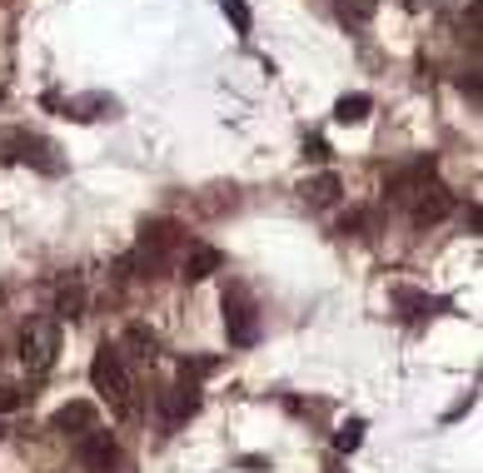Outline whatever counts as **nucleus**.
Listing matches in <instances>:
<instances>
[{"label":"nucleus","mask_w":483,"mask_h":473,"mask_svg":"<svg viewBox=\"0 0 483 473\" xmlns=\"http://www.w3.org/2000/svg\"><path fill=\"white\" fill-rule=\"evenodd\" d=\"M80 314H85V290H80V284H65L60 294H55V319H80Z\"/></svg>","instance_id":"ddd939ff"},{"label":"nucleus","mask_w":483,"mask_h":473,"mask_svg":"<svg viewBox=\"0 0 483 473\" xmlns=\"http://www.w3.org/2000/svg\"><path fill=\"white\" fill-rule=\"evenodd\" d=\"M424 5H429V0H404V11H424Z\"/></svg>","instance_id":"393cba45"},{"label":"nucleus","mask_w":483,"mask_h":473,"mask_svg":"<svg viewBox=\"0 0 483 473\" xmlns=\"http://www.w3.org/2000/svg\"><path fill=\"white\" fill-rule=\"evenodd\" d=\"M80 459H85L90 469H105L110 473V463L120 459V449H115V439H110V433L85 429V433H80Z\"/></svg>","instance_id":"1a4fd4ad"},{"label":"nucleus","mask_w":483,"mask_h":473,"mask_svg":"<svg viewBox=\"0 0 483 473\" xmlns=\"http://www.w3.org/2000/svg\"><path fill=\"white\" fill-rule=\"evenodd\" d=\"M434 170H439V160H434V155H419L414 165H404V170L389 174V194H394V200H404V194H419L424 184L434 180Z\"/></svg>","instance_id":"0eeeda50"},{"label":"nucleus","mask_w":483,"mask_h":473,"mask_svg":"<svg viewBox=\"0 0 483 473\" xmlns=\"http://www.w3.org/2000/svg\"><path fill=\"white\" fill-rule=\"evenodd\" d=\"M5 150H11L15 160L35 165V170H45V174H60L55 145H50V140H40V135H31V129H15V135H5Z\"/></svg>","instance_id":"20e7f679"},{"label":"nucleus","mask_w":483,"mask_h":473,"mask_svg":"<svg viewBox=\"0 0 483 473\" xmlns=\"http://www.w3.org/2000/svg\"><path fill=\"white\" fill-rule=\"evenodd\" d=\"M50 424L60 433H85V429H95V404H90V398H70V404H60V409H55Z\"/></svg>","instance_id":"6e6552de"},{"label":"nucleus","mask_w":483,"mask_h":473,"mask_svg":"<svg viewBox=\"0 0 483 473\" xmlns=\"http://www.w3.org/2000/svg\"><path fill=\"white\" fill-rule=\"evenodd\" d=\"M394 304L404 309V319H424L429 309H439V299H429V294H419V290H394Z\"/></svg>","instance_id":"2eb2a0df"},{"label":"nucleus","mask_w":483,"mask_h":473,"mask_svg":"<svg viewBox=\"0 0 483 473\" xmlns=\"http://www.w3.org/2000/svg\"><path fill=\"white\" fill-rule=\"evenodd\" d=\"M194 409H200V384H190V379H180L174 388H165V394H160V414H165L170 429H174V424H184Z\"/></svg>","instance_id":"423d86ee"},{"label":"nucleus","mask_w":483,"mask_h":473,"mask_svg":"<svg viewBox=\"0 0 483 473\" xmlns=\"http://www.w3.org/2000/svg\"><path fill=\"white\" fill-rule=\"evenodd\" d=\"M65 115H70V120H115L120 100L115 95H76L70 105H65Z\"/></svg>","instance_id":"9b49d317"},{"label":"nucleus","mask_w":483,"mask_h":473,"mask_svg":"<svg viewBox=\"0 0 483 473\" xmlns=\"http://www.w3.org/2000/svg\"><path fill=\"white\" fill-rule=\"evenodd\" d=\"M369 225H374V219H369L364 210H354V215L339 219V235H359V229H369Z\"/></svg>","instance_id":"4be33fe9"},{"label":"nucleus","mask_w":483,"mask_h":473,"mask_svg":"<svg viewBox=\"0 0 483 473\" xmlns=\"http://www.w3.org/2000/svg\"><path fill=\"white\" fill-rule=\"evenodd\" d=\"M225 329H229V344H239V349L259 344V304L249 294V284H239V280L225 284Z\"/></svg>","instance_id":"f03ea898"},{"label":"nucleus","mask_w":483,"mask_h":473,"mask_svg":"<svg viewBox=\"0 0 483 473\" xmlns=\"http://www.w3.org/2000/svg\"><path fill=\"white\" fill-rule=\"evenodd\" d=\"M90 384H95V394H105L120 414L135 409V404H130V369H125V349H120V344H100V349H95V359H90Z\"/></svg>","instance_id":"f257e3e1"},{"label":"nucleus","mask_w":483,"mask_h":473,"mask_svg":"<svg viewBox=\"0 0 483 473\" xmlns=\"http://www.w3.org/2000/svg\"><path fill=\"white\" fill-rule=\"evenodd\" d=\"M21 404H25L21 388H15V384H0V414H15Z\"/></svg>","instance_id":"412c9836"},{"label":"nucleus","mask_w":483,"mask_h":473,"mask_svg":"<svg viewBox=\"0 0 483 473\" xmlns=\"http://www.w3.org/2000/svg\"><path fill=\"white\" fill-rule=\"evenodd\" d=\"M219 269H225V254H219L215 245H194L190 254H184V280L190 284L210 280V274H219Z\"/></svg>","instance_id":"9d476101"},{"label":"nucleus","mask_w":483,"mask_h":473,"mask_svg":"<svg viewBox=\"0 0 483 473\" xmlns=\"http://www.w3.org/2000/svg\"><path fill=\"white\" fill-rule=\"evenodd\" d=\"M55 354H60V319H31V324H25V334H21L25 369L45 374V369L55 364Z\"/></svg>","instance_id":"7ed1b4c3"},{"label":"nucleus","mask_w":483,"mask_h":473,"mask_svg":"<svg viewBox=\"0 0 483 473\" xmlns=\"http://www.w3.org/2000/svg\"><path fill=\"white\" fill-rule=\"evenodd\" d=\"M459 90H463L469 100H479V76H463V80H459Z\"/></svg>","instance_id":"b1692460"},{"label":"nucleus","mask_w":483,"mask_h":473,"mask_svg":"<svg viewBox=\"0 0 483 473\" xmlns=\"http://www.w3.org/2000/svg\"><path fill=\"white\" fill-rule=\"evenodd\" d=\"M369 110H374L369 95H344L339 105H334V120H339V125H359V120H369Z\"/></svg>","instance_id":"dca6fc26"},{"label":"nucleus","mask_w":483,"mask_h":473,"mask_svg":"<svg viewBox=\"0 0 483 473\" xmlns=\"http://www.w3.org/2000/svg\"><path fill=\"white\" fill-rule=\"evenodd\" d=\"M449 215H453V194L443 190V184H424L419 200H414V225L429 229V225H439V219H449Z\"/></svg>","instance_id":"39448f33"},{"label":"nucleus","mask_w":483,"mask_h":473,"mask_svg":"<svg viewBox=\"0 0 483 473\" xmlns=\"http://www.w3.org/2000/svg\"><path fill=\"white\" fill-rule=\"evenodd\" d=\"M304 160L324 165V160H329V145H324V140H304Z\"/></svg>","instance_id":"5701e85b"},{"label":"nucleus","mask_w":483,"mask_h":473,"mask_svg":"<svg viewBox=\"0 0 483 473\" xmlns=\"http://www.w3.org/2000/svg\"><path fill=\"white\" fill-rule=\"evenodd\" d=\"M369 15H374V0H339V21H349V25H364Z\"/></svg>","instance_id":"a211bd4d"},{"label":"nucleus","mask_w":483,"mask_h":473,"mask_svg":"<svg viewBox=\"0 0 483 473\" xmlns=\"http://www.w3.org/2000/svg\"><path fill=\"white\" fill-rule=\"evenodd\" d=\"M215 369H219V359H215V354H204V359H184V364H180V379H190V384H194V379L215 374Z\"/></svg>","instance_id":"6ab92c4d"},{"label":"nucleus","mask_w":483,"mask_h":473,"mask_svg":"<svg viewBox=\"0 0 483 473\" xmlns=\"http://www.w3.org/2000/svg\"><path fill=\"white\" fill-rule=\"evenodd\" d=\"M359 443H364V419H349L339 433H334V449H339V453H354Z\"/></svg>","instance_id":"f3484780"},{"label":"nucleus","mask_w":483,"mask_h":473,"mask_svg":"<svg viewBox=\"0 0 483 473\" xmlns=\"http://www.w3.org/2000/svg\"><path fill=\"white\" fill-rule=\"evenodd\" d=\"M219 11H225L229 21H235V31H239V35H245L249 25H255V15H249V5H245V0H219Z\"/></svg>","instance_id":"aec40b11"},{"label":"nucleus","mask_w":483,"mask_h":473,"mask_svg":"<svg viewBox=\"0 0 483 473\" xmlns=\"http://www.w3.org/2000/svg\"><path fill=\"white\" fill-rule=\"evenodd\" d=\"M300 194L309 200V205H334V200L344 194V184H339V174H334V170H324V174H314V180H304Z\"/></svg>","instance_id":"f8f14e48"},{"label":"nucleus","mask_w":483,"mask_h":473,"mask_svg":"<svg viewBox=\"0 0 483 473\" xmlns=\"http://www.w3.org/2000/svg\"><path fill=\"white\" fill-rule=\"evenodd\" d=\"M125 344L135 349V359H155V354H160V334L145 329V324H130V329H125Z\"/></svg>","instance_id":"4468645a"},{"label":"nucleus","mask_w":483,"mask_h":473,"mask_svg":"<svg viewBox=\"0 0 483 473\" xmlns=\"http://www.w3.org/2000/svg\"><path fill=\"white\" fill-rule=\"evenodd\" d=\"M0 439H5V424H0Z\"/></svg>","instance_id":"a878e982"}]
</instances>
